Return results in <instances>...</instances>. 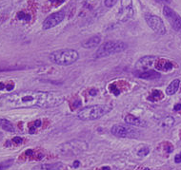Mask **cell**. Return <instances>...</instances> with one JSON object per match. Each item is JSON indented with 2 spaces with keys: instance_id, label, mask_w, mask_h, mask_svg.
<instances>
[{
  "instance_id": "cell-1",
  "label": "cell",
  "mask_w": 181,
  "mask_h": 170,
  "mask_svg": "<svg viewBox=\"0 0 181 170\" xmlns=\"http://www.w3.org/2000/svg\"><path fill=\"white\" fill-rule=\"evenodd\" d=\"M64 101V95L57 91L25 90L2 97L0 105L8 109H28L32 106L47 109L58 106Z\"/></svg>"
},
{
  "instance_id": "cell-2",
  "label": "cell",
  "mask_w": 181,
  "mask_h": 170,
  "mask_svg": "<svg viewBox=\"0 0 181 170\" xmlns=\"http://www.w3.org/2000/svg\"><path fill=\"white\" fill-rule=\"evenodd\" d=\"M49 58L53 64L58 66H70L78 60L79 53L75 49H57V51H52Z\"/></svg>"
},
{
  "instance_id": "cell-3",
  "label": "cell",
  "mask_w": 181,
  "mask_h": 170,
  "mask_svg": "<svg viewBox=\"0 0 181 170\" xmlns=\"http://www.w3.org/2000/svg\"><path fill=\"white\" fill-rule=\"evenodd\" d=\"M111 110V107L106 105H94L85 107L77 113V118L82 121H93L97 120Z\"/></svg>"
},
{
  "instance_id": "cell-4",
  "label": "cell",
  "mask_w": 181,
  "mask_h": 170,
  "mask_svg": "<svg viewBox=\"0 0 181 170\" xmlns=\"http://www.w3.org/2000/svg\"><path fill=\"white\" fill-rule=\"evenodd\" d=\"M128 48V45L123 41H108L102 44L99 49H97L96 52L94 53L96 58H103L116 54L121 51H124Z\"/></svg>"
},
{
  "instance_id": "cell-5",
  "label": "cell",
  "mask_w": 181,
  "mask_h": 170,
  "mask_svg": "<svg viewBox=\"0 0 181 170\" xmlns=\"http://www.w3.org/2000/svg\"><path fill=\"white\" fill-rule=\"evenodd\" d=\"M112 134L119 137V138H137L138 131L134 129L131 126H123V125H114L111 129Z\"/></svg>"
},
{
  "instance_id": "cell-6",
  "label": "cell",
  "mask_w": 181,
  "mask_h": 170,
  "mask_svg": "<svg viewBox=\"0 0 181 170\" xmlns=\"http://www.w3.org/2000/svg\"><path fill=\"white\" fill-rule=\"evenodd\" d=\"M145 20L152 30L158 34H166V28L164 26V23L161 18L154 14H146Z\"/></svg>"
},
{
  "instance_id": "cell-7",
  "label": "cell",
  "mask_w": 181,
  "mask_h": 170,
  "mask_svg": "<svg viewBox=\"0 0 181 170\" xmlns=\"http://www.w3.org/2000/svg\"><path fill=\"white\" fill-rule=\"evenodd\" d=\"M163 14L171 24L172 28L175 31L181 32V17L176 14V12L172 10L170 7L165 6L163 8Z\"/></svg>"
},
{
  "instance_id": "cell-8",
  "label": "cell",
  "mask_w": 181,
  "mask_h": 170,
  "mask_svg": "<svg viewBox=\"0 0 181 170\" xmlns=\"http://www.w3.org/2000/svg\"><path fill=\"white\" fill-rule=\"evenodd\" d=\"M64 18H65V11H59L53 12V14L49 15L48 17L44 20V22L42 24L43 30H49V29H52L53 27L57 26V25L63 21Z\"/></svg>"
},
{
  "instance_id": "cell-9",
  "label": "cell",
  "mask_w": 181,
  "mask_h": 170,
  "mask_svg": "<svg viewBox=\"0 0 181 170\" xmlns=\"http://www.w3.org/2000/svg\"><path fill=\"white\" fill-rule=\"evenodd\" d=\"M158 58L156 56H143L139 59L135 64V71H144V70L151 69V68L154 67L155 62Z\"/></svg>"
},
{
  "instance_id": "cell-10",
  "label": "cell",
  "mask_w": 181,
  "mask_h": 170,
  "mask_svg": "<svg viewBox=\"0 0 181 170\" xmlns=\"http://www.w3.org/2000/svg\"><path fill=\"white\" fill-rule=\"evenodd\" d=\"M134 74L136 77L140 78V79H145V80H154V79H157L161 74L158 71H155L153 69H148V70H144V71H134Z\"/></svg>"
},
{
  "instance_id": "cell-11",
  "label": "cell",
  "mask_w": 181,
  "mask_h": 170,
  "mask_svg": "<svg viewBox=\"0 0 181 170\" xmlns=\"http://www.w3.org/2000/svg\"><path fill=\"white\" fill-rule=\"evenodd\" d=\"M120 14L122 18H129L133 15V0H121Z\"/></svg>"
},
{
  "instance_id": "cell-12",
  "label": "cell",
  "mask_w": 181,
  "mask_h": 170,
  "mask_svg": "<svg viewBox=\"0 0 181 170\" xmlns=\"http://www.w3.org/2000/svg\"><path fill=\"white\" fill-rule=\"evenodd\" d=\"M154 68L156 70L158 71H170L172 69H174V63L171 61H169L167 59H161V58H158L155 62Z\"/></svg>"
},
{
  "instance_id": "cell-13",
  "label": "cell",
  "mask_w": 181,
  "mask_h": 170,
  "mask_svg": "<svg viewBox=\"0 0 181 170\" xmlns=\"http://www.w3.org/2000/svg\"><path fill=\"white\" fill-rule=\"evenodd\" d=\"M101 42V36L100 35H94L88 38L87 40H85L82 42L81 46L85 49H93L97 47L98 45Z\"/></svg>"
},
{
  "instance_id": "cell-14",
  "label": "cell",
  "mask_w": 181,
  "mask_h": 170,
  "mask_svg": "<svg viewBox=\"0 0 181 170\" xmlns=\"http://www.w3.org/2000/svg\"><path fill=\"white\" fill-rule=\"evenodd\" d=\"M126 124H128L130 126H141L144 127L146 126V123L143 121L142 119L135 117V116L131 115V114H128L126 115V117L124 118Z\"/></svg>"
},
{
  "instance_id": "cell-15",
  "label": "cell",
  "mask_w": 181,
  "mask_h": 170,
  "mask_svg": "<svg viewBox=\"0 0 181 170\" xmlns=\"http://www.w3.org/2000/svg\"><path fill=\"white\" fill-rule=\"evenodd\" d=\"M179 85H180V81L178 79H175L172 82L170 83V85L167 86L166 89V93L168 95H174L176 91L179 89Z\"/></svg>"
},
{
  "instance_id": "cell-16",
  "label": "cell",
  "mask_w": 181,
  "mask_h": 170,
  "mask_svg": "<svg viewBox=\"0 0 181 170\" xmlns=\"http://www.w3.org/2000/svg\"><path fill=\"white\" fill-rule=\"evenodd\" d=\"M61 167H63V164L60 163H55V164H41L34 169H39V170H58Z\"/></svg>"
},
{
  "instance_id": "cell-17",
  "label": "cell",
  "mask_w": 181,
  "mask_h": 170,
  "mask_svg": "<svg viewBox=\"0 0 181 170\" xmlns=\"http://www.w3.org/2000/svg\"><path fill=\"white\" fill-rule=\"evenodd\" d=\"M0 126H1L5 131H8V132H14L15 131L14 125L9 121V120L0 118Z\"/></svg>"
},
{
  "instance_id": "cell-18",
  "label": "cell",
  "mask_w": 181,
  "mask_h": 170,
  "mask_svg": "<svg viewBox=\"0 0 181 170\" xmlns=\"http://www.w3.org/2000/svg\"><path fill=\"white\" fill-rule=\"evenodd\" d=\"M162 98H163L162 91L155 89V90L153 91V92H152V94L150 95V96L148 97V100L152 101V102H157V101H159V100H161Z\"/></svg>"
},
{
  "instance_id": "cell-19",
  "label": "cell",
  "mask_w": 181,
  "mask_h": 170,
  "mask_svg": "<svg viewBox=\"0 0 181 170\" xmlns=\"http://www.w3.org/2000/svg\"><path fill=\"white\" fill-rule=\"evenodd\" d=\"M16 17H17V19L19 20H24V21H30L31 18H32V16L30 14H28V12L26 11H19L17 14H16Z\"/></svg>"
},
{
  "instance_id": "cell-20",
  "label": "cell",
  "mask_w": 181,
  "mask_h": 170,
  "mask_svg": "<svg viewBox=\"0 0 181 170\" xmlns=\"http://www.w3.org/2000/svg\"><path fill=\"white\" fill-rule=\"evenodd\" d=\"M25 67L21 66H0V71H10V70H17L22 69Z\"/></svg>"
},
{
  "instance_id": "cell-21",
  "label": "cell",
  "mask_w": 181,
  "mask_h": 170,
  "mask_svg": "<svg viewBox=\"0 0 181 170\" xmlns=\"http://www.w3.org/2000/svg\"><path fill=\"white\" fill-rule=\"evenodd\" d=\"M41 126V121L40 120H36L34 123L32 124V126H30V133L31 134H34L35 132V129L37 127H39Z\"/></svg>"
},
{
  "instance_id": "cell-22",
  "label": "cell",
  "mask_w": 181,
  "mask_h": 170,
  "mask_svg": "<svg viewBox=\"0 0 181 170\" xmlns=\"http://www.w3.org/2000/svg\"><path fill=\"white\" fill-rule=\"evenodd\" d=\"M149 152H150V149L149 147H142L140 148L139 150L137 151V155L138 156H140V157H144V156H147L148 154H149Z\"/></svg>"
},
{
  "instance_id": "cell-23",
  "label": "cell",
  "mask_w": 181,
  "mask_h": 170,
  "mask_svg": "<svg viewBox=\"0 0 181 170\" xmlns=\"http://www.w3.org/2000/svg\"><path fill=\"white\" fill-rule=\"evenodd\" d=\"M14 161L13 160H10V161H3V163H0V170H4L8 168L9 166H11L13 164Z\"/></svg>"
},
{
  "instance_id": "cell-24",
  "label": "cell",
  "mask_w": 181,
  "mask_h": 170,
  "mask_svg": "<svg viewBox=\"0 0 181 170\" xmlns=\"http://www.w3.org/2000/svg\"><path fill=\"white\" fill-rule=\"evenodd\" d=\"M109 89H110L111 92L113 93L114 95H118L119 93H120V90H119V89H117V86H114V85H110Z\"/></svg>"
},
{
  "instance_id": "cell-25",
  "label": "cell",
  "mask_w": 181,
  "mask_h": 170,
  "mask_svg": "<svg viewBox=\"0 0 181 170\" xmlns=\"http://www.w3.org/2000/svg\"><path fill=\"white\" fill-rule=\"evenodd\" d=\"M174 122H175L174 118H172V117H170V116H169V117H167L165 120H164V125L171 126L172 125H174Z\"/></svg>"
},
{
  "instance_id": "cell-26",
  "label": "cell",
  "mask_w": 181,
  "mask_h": 170,
  "mask_svg": "<svg viewBox=\"0 0 181 170\" xmlns=\"http://www.w3.org/2000/svg\"><path fill=\"white\" fill-rule=\"evenodd\" d=\"M117 2V0H105L104 1V4H105V6L106 7H108V8H111V7H113L116 5V3Z\"/></svg>"
},
{
  "instance_id": "cell-27",
  "label": "cell",
  "mask_w": 181,
  "mask_h": 170,
  "mask_svg": "<svg viewBox=\"0 0 181 170\" xmlns=\"http://www.w3.org/2000/svg\"><path fill=\"white\" fill-rule=\"evenodd\" d=\"M13 142L16 144H21L23 142V139L22 138H20V137H14V138L13 139Z\"/></svg>"
},
{
  "instance_id": "cell-28",
  "label": "cell",
  "mask_w": 181,
  "mask_h": 170,
  "mask_svg": "<svg viewBox=\"0 0 181 170\" xmlns=\"http://www.w3.org/2000/svg\"><path fill=\"white\" fill-rule=\"evenodd\" d=\"M65 0H50V2L52 3V4H55V6H58L60 5L61 3L64 2Z\"/></svg>"
},
{
  "instance_id": "cell-29",
  "label": "cell",
  "mask_w": 181,
  "mask_h": 170,
  "mask_svg": "<svg viewBox=\"0 0 181 170\" xmlns=\"http://www.w3.org/2000/svg\"><path fill=\"white\" fill-rule=\"evenodd\" d=\"M175 161L176 164H180L181 163V152L178 153V154L175 157Z\"/></svg>"
},
{
  "instance_id": "cell-30",
  "label": "cell",
  "mask_w": 181,
  "mask_h": 170,
  "mask_svg": "<svg viewBox=\"0 0 181 170\" xmlns=\"http://www.w3.org/2000/svg\"><path fill=\"white\" fill-rule=\"evenodd\" d=\"M180 109H181V104H176V105L175 106V110L178 111Z\"/></svg>"
},
{
  "instance_id": "cell-31",
  "label": "cell",
  "mask_w": 181,
  "mask_h": 170,
  "mask_svg": "<svg viewBox=\"0 0 181 170\" xmlns=\"http://www.w3.org/2000/svg\"><path fill=\"white\" fill-rule=\"evenodd\" d=\"M94 93H96V89H93V90H90V94L92 95V96H93V95H96Z\"/></svg>"
},
{
  "instance_id": "cell-32",
  "label": "cell",
  "mask_w": 181,
  "mask_h": 170,
  "mask_svg": "<svg viewBox=\"0 0 181 170\" xmlns=\"http://www.w3.org/2000/svg\"><path fill=\"white\" fill-rule=\"evenodd\" d=\"M78 165H79V161H75V164H73V166H75V167H77Z\"/></svg>"
},
{
  "instance_id": "cell-33",
  "label": "cell",
  "mask_w": 181,
  "mask_h": 170,
  "mask_svg": "<svg viewBox=\"0 0 181 170\" xmlns=\"http://www.w3.org/2000/svg\"><path fill=\"white\" fill-rule=\"evenodd\" d=\"M5 89V86H4L3 83H0V89Z\"/></svg>"
},
{
  "instance_id": "cell-34",
  "label": "cell",
  "mask_w": 181,
  "mask_h": 170,
  "mask_svg": "<svg viewBox=\"0 0 181 170\" xmlns=\"http://www.w3.org/2000/svg\"><path fill=\"white\" fill-rule=\"evenodd\" d=\"M159 2H170V0H157Z\"/></svg>"
},
{
  "instance_id": "cell-35",
  "label": "cell",
  "mask_w": 181,
  "mask_h": 170,
  "mask_svg": "<svg viewBox=\"0 0 181 170\" xmlns=\"http://www.w3.org/2000/svg\"><path fill=\"white\" fill-rule=\"evenodd\" d=\"M102 170H110V167H103V168H102Z\"/></svg>"
},
{
  "instance_id": "cell-36",
  "label": "cell",
  "mask_w": 181,
  "mask_h": 170,
  "mask_svg": "<svg viewBox=\"0 0 181 170\" xmlns=\"http://www.w3.org/2000/svg\"><path fill=\"white\" fill-rule=\"evenodd\" d=\"M2 138H3V134L1 133V132H0V141L2 140Z\"/></svg>"
}]
</instances>
